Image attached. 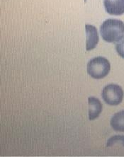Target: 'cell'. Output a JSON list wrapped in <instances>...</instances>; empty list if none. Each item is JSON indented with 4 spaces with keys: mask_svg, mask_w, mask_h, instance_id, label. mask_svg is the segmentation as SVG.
Returning <instances> with one entry per match:
<instances>
[{
    "mask_svg": "<svg viewBox=\"0 0 124 157\" xmlns=\"http://www.w3.org/2000/svg\"><path fill=\"white\" fill-rule=\"evenodd\" d=\"M124 93L120 86L109 84L103 89L102 96L106 103L110 105H118L122 102Z\"/></svg>",
    "mask_w": 124,
    "mask_h": 157,
    "instance_id": "3",
    "label": "cell"
},
{
    "mask_svg": "<svg viewBox=\"0 0 124 157\" xmlns=\"http://www.w3.org/2000/svg\"><path fill=\"white\" fill-rule=\"evenodd\" d=\"M86 48L87 51L95 49L99 43V35L96 28L86 24Z\"/></svg>",
    "mask_w": 124,
    "mask_h": 157,
    "instance_id": "5",
    "label": "cell"
},
{
    "mask_svg": "<svg viewBox=\"0 0 124 157\" xmlns=\"http://www.w3.org/2000/svg\"><path fill=\"white\" fill-rule=\"evenodd\" d=\"M89 119L93 121L99 116L102 111V104L95 97H89Z\"/></svg>",
    "mask_w": 124,
    "mask_h": 157,
    "instance_id": "6",
    "label": "cell"
},
{
    "mask_svg": "<svg viewBox=\"0 0 124 157\" xmlns=\"http://www.w3.org/2000/svg\"><path fill=\"white\" fill-rule=\"evenodd\" d=\"M116 50L119 56L124 58V36L116 44Z\"/></svg>",
    "mask_w": 124,
    "mask_h": 157,
    "instance_id": "9",
    "label": "cell"
},
{
    "mask_svg": "<svg viewBox=\"0 0 124 157\" xmlns=\"http://www.w3.org/2000/svg\"><path fill=\"white\" fill-rule=\"evenodd\" d=\"M111 64L108 59L103 57H96L91 59L87 64V72L95 79L104 78L109 73Z\"/></svg>",
    "mask_w": 124,
    "mask_h": 157,
    "instance_id": "2",
    "label": "cell"
},
{
    "mask_svg": "<svg viewBox=\"0 0 124 157\" xmlns=\"http://www.w3.org/2000/svg\"><path fill=\"white\" fill-rule=\"evenodd\" d=\"M116 144H121L124 147V136L123 135H116L108 140L107 147H112Z\"/></svg>",
    "mask_w": 124,
    "mask_h": 157,
    "instance_id": "8",
    "label": "cell"
},
{
    "mask_svg": "<svg viewBox=\"0 0 124 157\" xmlns=\"http://www.w3.org/2000/svg\"><path fill=\"white\" fill-rule=\"evenodd\" d=\"M103 40L108 43H117L124 36V23L118 19H107L100 27Z\"/></svg>",
    "mask_w": 124,
    "mask_h": 157,
    "instance_id": "1",
    "label": "cell"
},
{
    "mask_svg": "<svg viewBox=\"0 0 124 157\" xmlns=\"http://www.w3.org/2000/svg\"><path fill=\"white\" fill-rule=\"evenodd\" d=\"M104 7L110 15L120 16L124 13V0H104Z\"/></svg>",
    "mask_w": 124,
    "mask_h": 157,
    "instance_id": "4",
    "label": "cell"
},
{
    "mask_svg": "<svg viewBox=\"0 0 124 157\" xmlns=\"http://www.w3.org/2000/svg\"><path fill=\"white\" fill-rule=\"evenodd\" d=\"M111 125L115 131L124 132V110L116 113L112 117Z\"/></svg>",
    "mask_w": 124,
    "mask_h": 157,
    "instance_id": "7",
    "label": "cell"
}]
</instances>
